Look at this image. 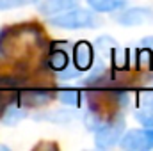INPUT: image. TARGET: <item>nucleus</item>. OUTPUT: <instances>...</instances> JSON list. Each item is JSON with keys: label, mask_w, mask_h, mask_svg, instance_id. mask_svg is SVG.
<instances>
[{"label": "nucleus", "mask_w": 153, "mask_h": 151, "mask_svg": "<svg viewBox=\"0 0 153 151\" xmlns=\"http://www.w3.org/2000/svg\"><path fill=\"white\" fill-rule=\"evenodd\" d=\"M50 23L53 27L66 29V30H80V29H98L102 25V20L96 14V11L73 7L70 11H64V13L53 16L50 20Z\"/></svg>", "instance_id": "nucleus-1"}, {"label": "nucleus", "mask_w": 153, "mask_h": 151, "mask_svg": "<svg viewBox=\"0 0 153 151\" xmlns=\"http://www.w3.org/2000/svg\"><path fill=\"white\" fill-rule=\"evenodd\" d=\"M123 130H125V119L123 117L111 121V123H105V124H100L96 128V137H94L96 148H100V150L112 148L116 142H119Z\"/></svg>", "instance_id": "nucleus-2"}, {"label": "nucleus", "mask_w": 153, "mask_h": 151, "mask_svg": "<svg viewBox=\"0 0 153 151\" xmlns=\"http://www.w3.org/2000/svg\"><path fill=\"white\" fill-rule=\"evenodd\" d=\"M121 148L128 151H146L153 148V133L152 130H130L121 139Z\"/></svg>", "instance_id": "nucleus-3"}, {"label": "nucleus", "mask_w": 153, "mask_h": 151, "mask_svg": "<svg viewBox=\"0 0 153 151\" xmlns=\"http://www.w3.org/2000/svg\"><path fill=\"white\" fill-rule=\"evenodd\" d=\"M116 21L121 23L123 27H134V25H143V23H153V11L148 7H132L125 9L116 16Z\"/></svg>", "instance_id": "nucleus-4"}, {"label": "nucleus", "mask_w": 153, "mask_h": 151, "mask_svg": "<svg viewBox=\"0 0 153 151\" xmlns=\"http://www.w3.org/2000/svg\"><path fill=\"white\" fill-rule=\"evenodd\" d=\"M78 5V0H41L38 5L39 13L46 16H55L64 11H70Z\"/></svg>", "instance_id": "nucleus-5"}, {"label": "nucleus", "mask_w": 153, "mask_h": 151, "mask_svg": "<svg viewBox=\"0 0 153 151\" xmlns=\"http://www.w3.org/2000/svg\"><path fill=\"white\" fill-rule=\"evenodd\" d=\"M135 117L143 126L153 128V94H146L141 98V107L135 112Z\"/></svg>", "instance_id": "nucleus-6"}, {"label": "nucleus", "mask_w": 153, "mask_h": 151, "mask_svg": "<svg viewBox=\"0 0 153 151\" xmlns=\"http://www.w3.org/2000/svg\"><path fill=\"white\" fill-rule=\"evenodd\" d=\"M93 64V48L89 43L80 41L75 46V66L78 70H87Z\"/></svg>", "instance_id": "nucleus-7"}, {"label": "nucleus", "mask_w": 153, "mask_h": 151, "mask_svg": "<svg viewBox=\"0 0 153 151\" xmlns=\"http://www.w3.org/2000/svg\"><path fill=\"white\" fill-rule=\"evenodd\" d=\"M87 4L96 13H112L116 9H121L126 0H87Z\"/></svg>", "instance_id": "nucleus-8"}, {"label": "nucleus", "mask_w": 153, "mask_h": 151, "mask_svg": "<svg viewBox=\"0 0 153 151\" xmlns=\"http://www.w3.org/2000/svg\"><path fill=\"white\" fill-rule=\"evenodd\" d=\"M23 117H25V112H23V110H20V109H16V107H11V109L5 110L4 123H5V124H16V123H20V119H23Z\"/></svg>", "instance_id": "nucleus-9"}, {"label": "nucleus", "mask_w": 153, "mask_h": 151, "mask_svg": "<svg viewBox=\"0 0 153 151\" xmlns=\"http://www.w3.org/2000/svg\"><path fill=\"white\" fill-rule=\"evenodd\" d=\"M59 100L62 101V103H66V105H73L76 107L78 103H80V94L73 91V89H68V91H62L61 94H59Z\"/></svg>", "instance_id": "nucleus-10"}, {"label": "nucleus", "mask_w": 153, "mask_h": 151, "mask_svg": "<svg viewBox=\"0 0 153 151\" xmlns=\"http://www.w3.org/2000/svg\"><path fill=\"white\" fill-rule=\"evenodd\" d=\"M50 64L53 70H64L66 64H68V57L64 52H53L52 57H50Z\"/></svg>", "instance_id": "nucleus-11"}, {"label": "nucleus", "mask_w": 153, "mask_h": 151, "mask_svg": "<svg viewBox=\"0 0 153 151\" xmlns=\"http://www.w3.org/2000/svg\"><path fill=\"white\" fill-rule=\"evenodd\" d=\"M36 0H0V11H7V9H14V7H22L27 4H32Z\"/></svg>", "instance_id": "nucleus-12"}, {"label": "nucleus", "mask_w": 153, "mask_h": 151, "mask_svg": "<svg viewBox=\"0 0 153 151\" xmlns=\"http://www.w3.org/2000/svg\"><path fill=\"white\" fill-rule=\"evenodd\" d=\"M85 126H87L89 130H96V128L100 126L98 117H96V115H87V119H85Z\"/></svg>", "instance_id": "nucleus-13"}, {"label": "nucleus", "mask_w": 153, "mask_h": 151, "mask_svg": "<svg viewBox=\"0 0 153 151\" xmlns=\"http://www.w3.org/2000/svg\"><path fill=\"white\" fill-rule=\"evenodd\" d=\"M150 130H152V133H153V128H150Z\"/></svg>", "instance_id": "nucleus-14"}]
</instances>
